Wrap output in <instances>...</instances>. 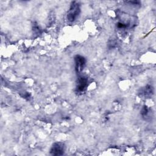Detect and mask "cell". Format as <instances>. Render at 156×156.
<instances>
[{"label": "cell", "instance_id": "1", "mask_svg": "<svg viewBox=\"0 0 156 156\" xmlns=\"http://www.w3.org/2000/svg\"><path fill=\"white\" fill-rule=\"evenodd\" d=\"M80 12V5L78 2L74 1L72 2L67 14V19L69 22L74 21Z\"/></svg>", "mask_w": 156, "mask_h": 156}, {"label": "cell", "instance_id": "2", "mask_svg": "<svg viewBox=\"0 0 156 156\" xmlns=\"http://www.w3.org/2000/svg\"><path fill=\"white\" fill-rule=\"evenodd\" d=\"M65 144L61 142L54 143L50 150V154L52 155H62L65 152Z\"/></svg>", "mask_w": 156, "mask_h": 156}, {"label": "cell", "instance_id": "3", "mask_svg": "<svg viewBox=\"0 0 156 156\" xmlns=\"http://www.w3.org/2000/svg\"><path fill=\"white\" fill-rule=\"evenodd\" d=\"M74 62H75V69L76 73H79L81 72L83 68L85 66L86 63V60L84 57L80 55H76L74 57Z\"/></svg>", "mask_w": 156, "mask_h": 156}, {"label": "cell", "instance_id": "4", "mask_svg": "<svg viewBox=\"0 0 156 156\" xmlns=\"http://www.w3.org/2000/svg\"><path fill=\"white\" fill-rule=\"evenodd\" d=\"M88 79L85 76H80L78 78L76 85V90L77 92L81 93L84 91L88 86Z\"/></svg>", "mask_w": 156, "mask_h": 156}, {"label": "cell", "instance_id": "5", "mask_svg": "<svg viewBox=\"0 0 156 156\" xmlns=\"http://www.w3.org/2000/svg\"><path fill=\"white\" fill-rule=\"evenodd\" d=\"M153 93V88L151 85H147L144 90V95L147 97V96H151Z\"/></svg>", "mask_w": 156, "mask_h": 156}, {"label": "cell", "instance_id": "6", "mask_svg": "<svg viewBox=\"0 0 156 156\" xmlns=\"http://www.w3.org/2000/svg\"><path fill=\"white\" fill-rule=\"evenodd\" d=\"M149 113V109L146 105H144L141 110V115L143 116V117H146L147 116Z\"/></svg>", "mask_w": 156, "mask_h": 156}]
</instances>
